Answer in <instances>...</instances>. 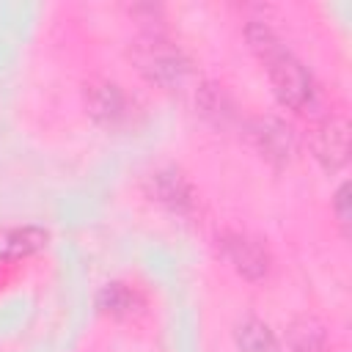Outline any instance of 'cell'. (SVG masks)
I'll return each mask as SVG.
<instances>
[{"label":"cell","instance_id":"7","mask_svg":"<svg viewBox=\"0 0 352 352\" xmlns=\"http://www.w3.org/2000/svg\"><path fill=\"white\" fill-rule=\"evenodd\" d=\"M47 231L36 226H19V228H0V258H22L44 248Z\"/></svg>","mask_w":352,"mask_h":352},{"label":"cell","instance_id":"10","mask_svg":"<svg viewBox=\"0 0 352 352\" xmlns=\"http://www.w3.org/2000/svg\"><path fill=\"white\" fill-rule=\"evenodd\" d=\"M236 346L239 352H283L275 333L261 319H242L236 324Z\"/></svg>","mask_w":352,"mask_h":352},{"label":"cell","instance_id":"6","mask_svg":"<svg viewBox=\"0 0 352 352\" xmlns=\"http://www.w3.org/2000/svg\"><path fill=\"white\" fill-rule=\"evenodd\" d=\"M88 110L102 124H118L126 116V96L113 82H96L88 88Z\"/></svg>","mask_w":352,"mask_h":352},{"label":"cell","instance_id":"8","mask_svg":"<svg viewBox=\"0 0 352 352\" xmlns=\"http://www.w3.org/2000/svg\"><path fill=\"white\" fill-rule=\"evenodd\" d=\"M289 346L292 352H330V338L319 319L300 316L289 324Z\"/></svg>","mask_w":352,"mask_h":352},{"label":"cell","instance_id":"12","mask_svg":"<svg viewBox=\"0 0 352 352\" xmlns=\"http://www.w3.org/2000/svg\"><path fill=\"white\" fill-rule=\"evenodd\" d=\"M349 184H341L338 187V192H336V198H333V209H336V217H338V226L344 228V234H346V228H349Z\"/></svg>","mask_w":352,"mask_h":352},{"label":"cell","instance_id":"3","mask_svg":"<svg viewBox=\"0 0 352 352\" xmlns=\"http://www.w3.org/2000/svg\"><path fill=\"white\" fill-rule=\"evenodd\" d=\"M220 248H223V256L231 261V267L239 275L258 280L270 272V253L256 239H250L245 234H223Z\"/></svg>","mask_w":352,"mask_h":352},{"label":"cell","instance_id":"1","mask_svg":"<svg viewBox=\"0 0 352 352\" xmlns=\"http://www.w3.org/2000/svg\"><path fill=\"white\" fill-rule=\"evenodd\" d=\"M248 41H250L253 52L258 55V60L264 63L278 99L286 107L305 113L316 99V85H314L311 74L305 72V66L292 55V50L283 47V41L264 22L248 25Z\"/></svg>","mask_w":352,"mask_h":352},{"label":"cell","instance_id":"9","mask_svg":"<svg viewBox=\"0 0 352 352\" xmlns=\"http://www.w3.org/2000/svg\"><path fill=\"white\" fill-rule=\"evenodd\" d=\"M151 190H154L157 201L168 204L170 209H187V206L192 204L190 184H187L184 176L176 173V170H160V173H154Z\"/></svg>","mask_w":352,"mask_h":352},{"label":"cell","instance_id":"5","mask_svg":"<svg viewBox=\"0 0 352 352\" xmlns=\"http://www.w3.org/2000/svg\"><path fill=\"white\" fill-rule=\"evenodd\" d=\"M253 140L258 151L272 162H286L294 154V135L292 129L278 118H258L253 124Z\"/></svg>","mask_w":352,"mask_h":352},{"label":"cell","instance_id":"11","mask_svg":"<svg viewBox=\"0 0 352 352\" xmlns=\"http://www.w3.org/2000/svg\"><path fill=\"white\" fill-rule=\"evenodd\" d=\"M99 308L113 316H124L135 308V292H129L124 283H107L99 292Z\"/></svg>","mask_w":352,"mask_h":352},{"label":"cell","instance_id":"2","mask_svg":"<svg viewBox=\"0 0 352 352\" xmlns=\"http://www.w3.org/2000/svg\"><path fill=\"white\" fill-rule=\"evenodd\" d=\"M135 63L151 82H160L165 88L182 85L184 77L190 74V63L182 55V50L162 36L140 38L135 44Z\"/></svg>","mask_w":352,"mask_h":352},{"label":"cell","instance_id":"4","mask_svg":"<svg viewBox=\"0 0 352 352\" xmlns=\"http://www.w3.org/2000/svg\"><path fill=\"white\" fill-rule=\"evenodd\" d=\"M314 154L324 168H341L349 157V124L341 116H327L314 129Z\"/></svg>","mask_w":352,"mask_h":352}]
</instances>
